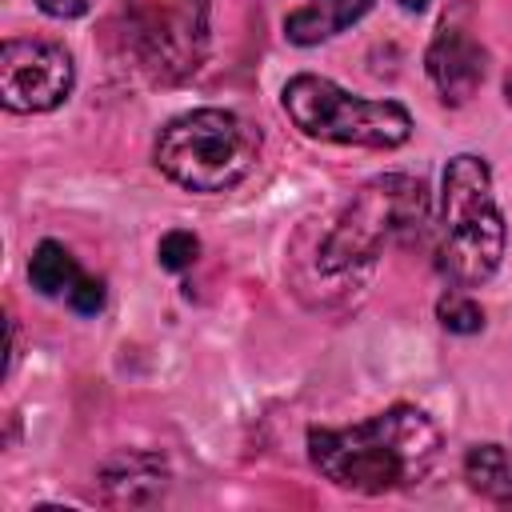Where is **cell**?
Listing matches in <instances>:
<instances>
[{
  "instance_id": "obj_10",
  "label": "cell",
  "mask_w": 512,
  "mask_h": 512,
  "mask_svg": "<svg viewBox=\"0 0 512 512\" xmlns=\"http://www.w3.org/2000/svg\"><path fill=\"white\" fill-rule=\"evenodd\" d=\"M368 8H372V0H308L304 8L284 16V36L300 48H312V44H324V40L340 36L344 28H352Z\"/></svg>"
},
{
  "instance_id": "obj_17",
  "label": "cell",
  "mask_w": 512,
  "mask_h": 512,
  "mask_svg": "<svg viewBox=\"0 0 512 512\" xmlns=\"http://www.w3.org/2000/svg\"><path fill=\"white\" fill-rule=\"evenodd\" d=\"M16 356H20V328L16 320H8V372L16 368Z\"/></svg>"
},
{
  "instance_id": "obj_2",
  "label": "cell",
  "mask_w": 512,
  "mask_h": 512,
  "mask_svg": "<svg viewBox=\"0 0 512 512\" xmlns=\"http://www.w3.org/2000/svg\"><path fill=\"white\" fill-rule=\"evenodd\" d=\"M508 248V224L492 188V168L476 152H456L440 176L436 272L452 288H480L496 276Z\"/></svg>"
},
{
  "instance_id": "obj_5",
  "label": "cell",
  "mask_w": 512,
  "mask_h": 512,
  "mask_svg": "<svg viewBox=\"0 0 512 512\" xmlns=\"http://www.w3.org/2000/svg\"><path fill=\"white\" fill-rule=\"evenodd\" d=\"M280 108L308 140L324 144L400 148L412 136V112L404 104L356 96L316 72H296L280 88Z\"/></svg>"
},
{
  "instance_id": "obj_6",
  "label": "cell",
  "mask_w": 512,
  "mask_h": 512,
  "mask_svg": "<svg viewBox=\"0 0 512 512\" xmlns=\"http://www.w3.org/2000/svg\"><path fill=\"white\" fill-rule=\"evenodd\" d=\"M208 20L212 0H124V52L152 84H180L208 56Z\"/></svg>"
},
{
  "instance_id": "obj_14",
  "label": "cell",
  "mask_w": 512,
  "mask_h": 512,
  "mask_svg": "<svg viewBox=\"0 0 512 512\" xmlns=\"http://www.w3.org/2000/svg\"><path fill=\"white\" fill-rule=\"evenodd\" d=\"M196 256H200V240L192 232H184V228L164 232L160 244H156V260H160L164 272H184V268L196 264Z\"/></svg>"
},
{
  "instance_id": "obj_8",
  "label": "cell",
  "mask_w": 512,
  "mask_h": 512,
  "mask_svg": "<svg viewBox=\"0 0 512 512\" xmlns=\"http://www.w3.org/2000/svg\"><path fill=\"white\" fill-rule=\"evenodd\" d=\"M424 68H428V80L436 84L440 100L460 108L480 92V84L488 76V52L464 28H440L424 52Z\"/></svg>"
},
{
  "instance_id": "obj_18",
  "label": "cell",
  "mask_w": 512,
  "mask_h": 512,
  "mask_svg": "<svg viewBox=\"0 0 512 512\" xmlns=\"http://www.w3.org/2000/svg\"><path fill=\"white\" fill-rule=\"evenodd\" d=\"M400 8H408V12H420V8H428V0H400Z\"/></svg>"
},
{
  "instance_id": "obj_12",
  "label": "cell",
  "mask_w": 512,
  "mask_h": 512,
  "mask_svg": "<svg viewBox=\"0 0 512 512\" xmlns=\"http://www.w3.org/2000/svg\"><path fill=\"white\" fill-rule=\"evenodd\" d=\"M464 480H468L472 492L488 496L492 504H512V448H504V444L468 448Z\"/></svg>"
},
{
  "instance_id": "obj_1",
  "label": "cell",
  "mask_w": 512,
  "mask_h": 512,
  "mask_svg": "<svg viewBox=\"0 0 512 512\" xmlns=\"http://www.w3.org/2000/svg\"><path fill=\"white\" fill-rule=\"evenodd\" d=\"M444 436L436 420L416 404H388L384 412L344 424V428H308L312 468L360 496H384L416 488L432 476Z\"/></svg>"
},
{
  "instance_id": "obj_11",
  "label": "cell",
  "mask_w": 512,
  "mask_h": 512,
  "mask_svg": "<svg viewBox=\"0 0 512 512\" xmlns=\"http://www.w3.org/2000/svg\"><path fill=\"white\" fill-rule=\"evenodd\" d=\"M28 280H32V288H36L40 296H48V300H68L72 288L84 280V272H80L76 256H72L60 240H40V244L32 248V260H28Z\"/></svg>"
},
{
  "instance_id": "obj_13",
  "label": "cell",
  "mask_w": 512,
  "mask_h": 512,
  "mask_svg": "<svg viewBox=\"0 0 512 512\" xmlns=\"http://www.w3.org/2000/svg\"><path fill=\"white\" fill-rule=\"evenodd\" d=\"M436 320L456 332V336H472L484 328V308L464 292V288H448L440 300H436Z\"/></svg>"
},
{
  "instance_id": "obj_16",
  "label": "cell",
  "mask_w": 512,
  "mask_h": 512,
  "mask_svg": "<svg viewBox=\"0 0 512 512\" xmlns=\"http://www.w3.org/2000/svg\"><path fill=\"white\" fill-rule=\"evenodd\" d=\"M36 8L44 16H52V20H76V16H84L92 8V0H36Z\"/></svg>"
},
{
  "instance_id": "obj_9",
  "label": "cell",
  "mask_w": 512,
  "mask_h": 512,
  "mask_svg": "<svg viewBox=\"0 0 512 512\" xmlns=\"http://www.w3.org/2000/svg\"><path fill=\"white\" fill-rule=\"evenodd\" d=\"M96 480H100L108 504H116V508H148V504L164 500L172 472H168V460L156 456V452L120 448L100 464Z\"/></svg>"
},
{
  "instance_id": "obj_3",
  "label": "cell",
  "mask_w": 512,
  "mask_h": 512,
  "mask_svg": "<svg viewBox=\"0 0 512 512\" xmlns=\"http://www.w3.org/2000/svg\"><path fill=\"white\" fill-rule=\"evenodd\" d=\"M428 220V188L416 176L384 172L352 192L336 220L316 240V272L328 280L364 276L388 244L420 236Z\"/></svg>"
},
{
  "instance_id": "obj_7",
  "label": "cell",
  "mask_w": 512,
  "mask_h": 512,
  "mask_svg": "<svg viewBox=\"0 0 512 512\" xmlns=\"http://www.w3.org/2000/svg\"><path fill=\"white\" fill-rule=\"evenodd\" d=\"M76 64L72 52L56 40L12 36L0 48V100L8 112L32 116L52 112L72 96Z\"/></svg>"
},
{
  "instance_id": "obj_4",
  "label": "cell",
  "mask_w": 512,
  "mask_h": 512,
  "mask_svg": "<svg viewBox=\"0 0 512 512\" xmlns=\"http://www.w3.org/2000/svg\"><path fill=\"white\" fill-rule=\"evenodd\" d=\"M260 128L248 124L240 112L228 108H192L172 116L156 144L152 160L156 168L200 196L236 188L260 160Z\"/></svg>"
},
{
  "instance_id": "obj_15",
  "label": "cell",
  "mask_w": 512,
  "mask_h": 512,
  "mask_svg": "<svg viewBox=\"0 0 512 512\" xmlns=\"http://www.w3.org/2000/svg\"><path fill=\"white\" fill-rule=\"evenodd\" d=\"M72 312H80V316H96L100 308H104V280H92V276H84L76 288H72V296L64 300Z\"/></svg>"
},
{
  "instance_id": "obj_19",
  "label": "cell",
  "mask_w": 512,
  "mask_h": 512,
  "mask_svg": "<svg viewBox=\"0 0 512 512\" xmlns=\"http://www.w3.org/2000/svg\"><path fill=\"white\" fill-rule=\"evenodd\" d=\"M504 100L512 104V72H508V80H504Z\"/></svg>"
}]
</instances>
